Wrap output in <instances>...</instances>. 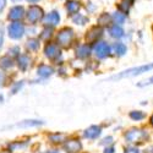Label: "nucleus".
Returning <instances> with one entry per match:
<instances>
[{
    "instance_id": "1",
    "label": "nucleus",
    "mask_w": 153,
    "mask_h": 153,
    "mask_svg": "<svg viewBox=\"0 0 153 153\" xmlns=\"http://www.w3.org/2000/svg\"><path fill=\"white\" fill-rule=\"evenodd\" d=\"M151 70H153V64H148V65H141V66H138V68L127 69V70L120 72L119 75H115L111 79L113 80H120V79H126V77H135V76L142 75V74L148 72Z\"/></svg>"
},
{
    "instance_id": "2",
    "label": "nucleus",
    "mask_w": 153,
    "mask_h": 153,
    "mask_svg": "<svg viewBox=\"0 0 153 153\" xmlns=\"http://www.w3.org/2000/svg\"><path fill=\"white\" fill-rule=\"evenodd\" d=\"M147 132L140 129H131L125 134V140L129 143H137V142H143V140L147 138Z\"/></svg>"
},
{
    "instance_id": "3",
    "label": "nucleus",
    "mask_w": 153,
    "mask_h": 153,
    "mask_svg": "<svg viewBox=\"0 0 153 153\" xmlns=\"http://www.w3.org/2000/svg\"><path fill=\"white\" fill-rule=\"evenodd\" d=\"M7 32H9L10 38H12V39H20V38H22L25 34L23 23H21L20 21H14L12 23L9 25Z\"/></svg>"
},
{
    "instance_id": "4",
    "label": "nucleus",
    "mask_w": 153,
    "mask_h": 153,
    "mask_svg": "<svg viewBox=\"0 0 153 153\" xmlns=\"http://www.w3.org/2000/svg\"><path fill=\"white\" fill-rule=\"evenodd\" d=\"M74 39V31L69 27H65L58 33V43L62 47H69Z\"/></svg>"
},
{
    "instance_id": "5",
    "label": "nucleus",
    "mask_w": 153,
    "mask_h": 153,
    "mask_svg": "<svg viewBox=\"0 0 153 153\" xmlns=\"http://www.w3.org/2000/svg\"><path fill=\"white\" fill-rule=\"evenodd\" d=\"M43 16H44V15H43L42 7L37 6V5L30 6V9H28V11H27V20L30 21V23H32V25L37 23L38 21H41V20L43 19Z\"/></svg>"
},
{
    "instance_id": "6",
    "label": "nucleus",
    "mask_w": 153,
    "mask_h": 153,
    "mask_svg": "<svg viewBox=\"0 0 153 153\" xmlns=\"http://www.w3.org/2000/svg\"><path fill=\"white\" fill-rule=\"evenodd\" d=\"M93 53L96 54L97 58L99 59H104L109 55L110 53V47L108 45V43L105 42H98L96 43L94 48H93Z\"/></svg>"
},
{
    "instance_id": "7",
    "label": "nucleus",
    "mask_w": 153,
    "mask_h": 153,
    "mask_svg": "<svg viewBox=\"0 0 153 153\" xmlns=\"http://www.w3.org/2000/svg\"><path fill=\"white\" fill-rule=\"evenodd\" d=\"M44 21V25L47 27H54L56 26V25L60 22V15L58 11H52L49 12V14H47L43 19Z\"/></svg>"
},
{
    "instance_id": "8",
    "label": "nucleus",
    "mask_w": 153,
    "mask_h": 153,
    "mask_svg": "<svg viewBox=\"0 0 153 153\" xmlns=\"http://www.w3.org/2000/svg\"><path fill=\"white\" fill-rule=\"evenodd\" d=\"M100 134H102L100 127L97 126V125H92V126L87 127V129L85 130L83 136H85V138H88V140H96L100 136Z\"/></svg>"
},
{
    "instance_id": "9",
    "label": "nucleus",
    "mask_w": 153,
    "mask_h": 153,
    "mask_svg": "<svg viewBox=\"0 0 153 153\" xmlns=\"http://www.w3.org/2000/svg\"><path fill=\"white\" fill-rule=\"evenodd\" d=\"M25 15V9L22 6H14L10 9V12H9V20H12V21H19Z\"/></svg>"
},
{
    "instance_id": "10",
    "label": "nucleus",
    "mask_w": 153,
    "mask_h": 153,
    "mask_svg": "<svg viewBox=\"0 0 153 153\" xmlns=\"http://www.w3.org/2000/svg\"><path fill=\"white\" fill-rule=\"evenodd\" d=\"M102 34H103V30H102L100 27H98V26H96V27H92L90 31L87 32L86 39L88 42H97L102 37Z\"/></svg>"
},
{
    "instance_id": "11",
    "label": "nucleus",
    "mask_w": 153,
    "mask_h": 153,
    "mask_svg": "<svg viewBox=\"0 0 153 153\" xmlns=\"http://www.w3.org/2000/svg\"><path fill=\"white\" fill-rule=\"evenodd\" d=\"M44 54L47 58L49 59H55L59 54H60V50H59V47L56 44H53V43H49L45 45L44 48Z\"/></svg>"
},
{
    "instance_id": "12",
    "label": "nucleus",
    "mask_w": 153,
    "mask_h": 153,
    "mask_svg": "<svg viewBox=\"0 0 153 153\" xmlns=\"http://www.w3.org/2000/svg\"><path fill=\"white\" fill-rule=\"evenodd\" d=\"M81 142L79 140H69L65 143V149L68 153H77L81 149Z\"/></svg>"
},
{
    "instance_id": "13",
    "label": "nucleus",
    "mask_w": 153,
    "mask_h": 153,
    "mask_svg": "<svg viewBox=\"0 0 153 153\" xmlns=\"http://www.w3.org/2000/svg\"><path fill=\"white\" fill-rule=\"evenodd\" d=\"M53 72H54V69L52 66H49V65H44V64L41 66H38V69H37L38 76H41V77H43V79H47V77H49V76H52Z\"/></svg>"
},
{
    "instance_id": "14",
    "label": "nucleus",
    "mask_w": 153,
    "mask_h": 153,
    "mask_svg": "<svg viewBox=\"0 0 153 153\" xmlns=\"http://www.w3.org/2000/svg\"><path fill=\"white\" fill-rule=\"evenodd\" d=\"M17 65H19V69L21 71H26L27 68L30 66V58L26 54L19 55V58H17Z\"/></svg>"
},
{
    "instance_id": "15",
    "label": "nucleus",
    "mask_w": 153,
    "mask_h": 153,
    "mask_svg": "<svg viewBox=\"0 0 153 153\" xmlns=\"http://www.w3.org/2000/svg\"><path fill=\"white\" fill-rule=\"evenodd\" d=\"M90 54H91V47L88 44L81 45L77 49V52H76V55H77V58H80V59H86V58L90 56Z\"/></svg>"
},
{
    "instance_id": "16",
    "label": "nucleus",
    "mask_w": 153,
    "mask_h": 153,
    "mask_svg": "<svg viewBox=\"0 0 153 153\" xmlns=\"http://www.w3.org/2000/svg\"><path fill=\"white\" fill-rule=\"evenodd\" d=\"M80 3L79 1H76V0H70V1H68L66 4V10L70 15H75V14H77V12L80 11Z\"/></svg>"
},
{
    "instance_id": "17",
    "label": "nucleus",
    "mask_w": 153,
    "mask_h": 153,
    "mask_svg": "<svg viewBox=\"0 0 153 153\" xmlns=\"http://www.w3.org/2000/svg\"><path fill=\"white\" fill-rule=\"evenodd\" d=\"M109 34L113 38H121L124 36V30L120 27V25H113V26L109 28Z\"/></svg>"
},
{
    "instance_id": "18",
    "label": "nucleus",
    "mask_w": 153,
    "mask_h": 153,
    "mask_svg": "<svg viewBox=\"0 0 153 153\" xmlns=\"http://www.w3.org/2000/svg\"><path fill=\"white\" fill-rule=\"evenodd\" d=\"M42 124L43 123L39 120H25V121L17 124V126L19 127H36V126H39Z\"/></svg>"
},
{
    "instance_id": "19",
    "label": "nucleus",
    "mask_w": 153,
    "mask_h": 153,
    "mask_svg": "<svg viewBox=\"0 0 153 153\" xmlns=\"http://www.w3.org/2000/svg\"><path fill=\"white\" fill-rule=\"evenodd\" d=\"M134 4V0H120V3H119V9L123 11V12H129L130 7L132 6Z\"/></svg>"
},
{
    "instance_id": "20",
    "label": "nucleus",
    "mask_w": 153,
    "mask_h": 153,
    "mask_svg": "<svg viewBox=\"0 0 153 153\" xmlns=\"http://www.w3.org/2000/svg\"><path fill=\"white\" fill-rule=\"evenodd\" d=\"M126 50H127V48H126V45L124 43H115V44H114V52H115V54L118 56L125 55Z\"/></svg>"
},
{
    "instance_id": "21",
    "label": "nucleus",
    "mask_w": 153,
    "mask_h": 153,
    "mask_svg": "<svg viewBox=\"0 0 153 153\" xmlns=\"http://www.w3.org/2000/svg\"><path fill=\"white\" fill-rule=\"evenodd\" d=\"M12 66H14V61H12V59L10 56H3L1 59H0V68L10 69Z\"/></svg>"
},
{
    "instance_id": "22",
    "label": "nucleus",
    "mask_w": 153,
    "mask_h": 153,
    "mask_svg": "<svg viewBox=\"0 0 153 153\" xmlns=\"http://www.w3.org/2000/svg\"><path fill=\"white\" fill-rule=\"evenodd\" d=\"M88 21V19L81 14H75L74 17H72V22L76 23V25H81V26H83V25H86Z\"/></svg>"
},
{
    "instance_id": "23",
    "label": "nucleus",
    "mask_w": 153,
    "mask_h": 153,
    "mask_svg": "<svg viewBox=\"0 0 153 153\" xmlns=\"http://www.w3.org/2000/svg\"><path fill=\"white\" fill-rule=\"evenodd\" d=\"M27 49L31 50V52H36V50H38V48H39V39H36V38H32V39H30L27 42Z\"/></svg>"
},
{
    "instance_id": "24",
    "label": "nucleus",
    "mask_w": 153,
    "mask_h": 153,
    "mask_svg": "<svg viewBox=\"0 0 153 153\" xmlns=\"http://www.w3.org/2000/svg\"><path fill=\"white\" fill-rule=\"evenodd\" d=\"M130 118L135 121H140V120H142L145 118V113L141 111V110H132L130 113Z\"/></svg>"
},
{
    "instance_id": "25",
    "label": "nucleus",
    "mask_w": 153,
    "mask_h": 153,
    "mask_svg": "<svg viewBox=\"0 0 153 153\" xmlns=\"http://www.w3.org/2000/svg\"><path fill=\"white\" fill-rule=\"evenodd\" d=\"M113 20L117 25H121L125 22V15L123 12H115V14L113 15Z\"/></svg>"
},
{
    "instance_id": "26",
    "label": "nucleus",
    "mask_w": 153,
    "mask_h": 153,
    "mask_svg": "<svg viewBox=\"0 0 153 153\" xmlns=\"http://www.w3.org/2000/svg\"><path fill=\"white\" fill-rule=\"evenodd\" d=\"M109 21H110V16L108 14H102L98 17V25H100V26H107Z\"/></svg>"
},
{
    "instance_id": "27",
    "label": "nucleus",
    "mask_w": 153,
    "mask_h": 153,
    "mask_svg": "<svg viewBox=\"0 0 153 153\" xmlns=\"http://www.w3.org/2000/svg\"><path fill=\"white\" fill-rule=\"evenodd\" d=\"M50 141L58 143V142H62L64 138H65V134H54V135H50Z\"/></svg>"
},
{
    "instance_id": "28",
    "label": "nucleus",
    "mask_w": 153,
    "mask_h": 153,
    "mask_svg": "<svg viewBox=\"0 0 153 153\" xmlns=\"http://www.w3.org/2000/svg\"><path fill=\"white\" fill-rule=\"evenodd\" d=\"M23 147H26V143H22V142H14V143L9 145V149H11V151H16V149L23 148Z\"/></svg>"
},
{
    "instance_id": "29",
    "label": "nucleus",
    "mask_w": 153,
    "mask_h": 153,
    "mask_svg": "<svg viewBox=\"0 0 153 153\" xmlns=\"http://www.w3.org/2000/svg\"><path fill=\"white\" fill-rule=\"evenodd\" d=\"M52 36V28H49V27H47L43 32H42V34H41V38L42 39H48V37H50Z\"/></svg>"
},
{
    "instance_id": "30",
    "label": "nucleus",
    "mask_w": 153,
    "mask_h": 153,
    "mask_svg": "<svg viewBox=\"0 0 153 153\" xmlns=\"http://www.w3.org/2000/svg\"><path fill=\"white\" fill-rule=\"evenodd\" d=\"M22 86H23V82H22V81H21V82H17V83L15 85V87L12 88V91H11V92H12V94L17 93V91H19V90H21V88H22Z\"/></svg>"
},
{
    "instance_id": "31",
    "label": "nucleus",
    "mask_w": 153,
    "mask_h": 153,
    "mask_svg": "<svg viewBox=\"0 0 153 153\" xmlns=\"http://www.w3.org/2000/svg\"><path fill=\"white\" fill-rule=\"evenodd\" d=\"M148 85H153V76H152L151 79H148V80L143 81L142 83H140L138 86H140V87H143V86H148Z\"/></svg>"
},
{
    "instance_id": "32",
    "label": "nucleus",
    "mask_w": 153,
    "mask_h": 153,
    "mask_svg": "<svg viewBox=\"0 0 153 153\" xmlns=\"http://www.w3.org/2000/svg\"><path fill=\"white\" fill-rule=\"evenodd\" d=\"M124 153H140V151L135 147H129V148H126Z\"/></svg>"
},
{
    "instance_id": "33",
    "label": "nucleus",
    "mask_w": 153,
    "mask_h": 153,
    "mask_svg": "<svg viewBox=\"0 0 153 153\" xmlns=\"http://www.w3.org/2000/svg\"><path fill=\"white\" fill-rule=\"evenodd\" d=\"M3 43H4V32L1 28H0V48L3 47Z\"/></svg>"
},
{
    "instance_id": "34",
    "label": "nucleus",
    "mask_w": 153,
    "mask_h": 153,
    "mask_svg": "<svg viewBox=\"0 0 153 153\" xmlns=\"http://www.w3.org/2000/svg\"><path fill=\"white\" fill-rule=\"evenodd\" d=\"M103 141L104 142H102V145H103V143H108V145H110V143H113V137H105L104 140H103Z\"/></svg>"
},
{
    "instance_id": "35",
    "label": "nucleus",
    "mask_w": 153,
    "mask_h": 153,
    "mask_svg": "<svg viewBox=\"0 0 153 153\" xmlns=\"http://www.w3.org/2000/svg\"><path fill=\"white\" fill-rule=\"evenodd\" d=\"M4 82H5V75L3 72H0V87L4 85Z\"/></svg>"
},
{
    "instance_id": "36",
    "label": "nucleus",
    "mask_w": 153,
    "mask_h": 153,
    "mask_svg": "<svg viewBox=\"0 0 153 153\" xmlns=\"http://www.w3.org/2000/svg\"><path fill=\"white\" fill-rule=\"evenodd\" d=\"M5 6H6V0H0V12L4 10Z\"/></svg>"
},
{
    "instance_id": "37",
    "label": "nucleus",
    "mask_w": 153,
    "mask_h": 153,
    "mask_svg": "<svg viewBox=\"0 0 153 153\" xmlns=\"http://www.w3.org/2000/svg\"><path fill=\"white\" fill-rule=\"evenodd\" d=\"M104 153H114V148L113 147H107L105 151H104Z\"/></svg>"
},
{
    "instance_id": "38",
    "label": "nucleus",
    "mask_w": 153,
    "mask_h": 153,
    "mask_svg": "<svg viewBox=\"0 0 153 153\" xmlns=\"http://www.w3.org/2000/svg\"><path fill=\"white\" fill-rule=\"evenodd\" d=\"M27 1H28V3H32V4H34V3H38V1H39V0H27Z\"/></svg>"
},
{
    "instance_id": "39",
    "label": "nucleus",
    "mask_w": 153,
    "mask_h": 153,
    "mask_svg": "<svg viewBox=\"0 0 153 153\" xmlns=\"http://www.w3.org/2000/svg\"><path fill=\"white\" fill-rule=\"evenodd\" d=\"M48 153H61L60 151H52V152H48Z\"/></svg>"
},
{
    "instance_id": "40",
    "label": "nucleus",
    "mask_w": 153,
    "mask_h": 153,
    "mask_svg": "<svg viewBox=\"0 0 153 153\" xmlns=\"http://www.w3.org/2000/svg\"><path fill=\"white\" fill-rule=\"evenodd\" d=\"M11 1H12V3H20L21 0H11Z\"/></svg>"
},
{
    "instance_id": "41",
    "label": "nucleus",
    "mask_w": 153,
    "mask_h": 153,
    "mask_svg": "<svg viewBox=\"0 0 153 153\" xmlns=\"http://www.w3.org/2000/svg\"><path fill=\"white\" fill-rule=\"evenodd\" d=\"M151 124H152V125H153V115H152V117H151Z\"/></svg>"
},
{
    "instance_id": "42",
    "label": "nucleus",
    "mask_w": 153,
    "mask_h": 153,
    "mask_svg": "<svg viewBox=\"0 0 153 153\" xmlns=\"http://www.w3.org/2000/svg\"><path fill=\"white\" fill-rule=\"evenodd\" d=\"M3 153H7V152H3Z\"/></svg>"
}]
</instances>
